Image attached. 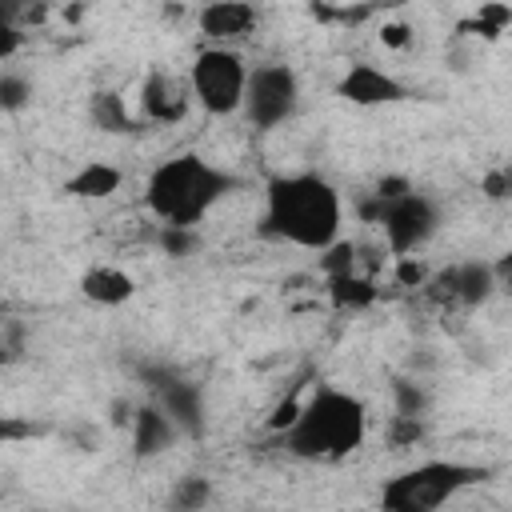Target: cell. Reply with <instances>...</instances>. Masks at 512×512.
<instances>
[{"mask_svg": "<svg viewBox=\"0 0 512 512\" xmlns=\"http://www.w3.org/2000/svg\"><path fill=\"white\" fill-rule=\"evenodd\" d=\"M340 220H344V204L332 180H324L320 172H288V176H272L264 188V236L308 248V252H324L328 244L340 240Z\"/></svg>", "mask_w": 512, "mask_h": 512, "instance_id": "1", "label": "cell"}, {"mask_svg": "<svg viewBox=\"0 0 512 512\" xmlns=\"http://www.w3.org/2000/svg\"><path fill=\"white\" fill-rule=\"evenodd\" d=\"M368 432V408L360 396L320 384L304 400L300 416L280 432L288 456L296 460H344L364 444Z\"/></svg>", "mask_w": 512, "mask_h": 512, "instance_id": "2", "label": "cell"}, {"mask_svg": "<svg viewBox=\"0 0 512 512\" xmlns=\"http://www.w3.org/2000/svg\"><path fill=\"white\" fill-rule=\"evenodd\" d=\"M240 180L224 168H216L212 160L196 156V152H180L172 160H164L148 184H144V204L156 220L164 224H200L228 192H236Z\"/></svg>", "mask_w": 512, "mask_h": 512, "instance_id": "3", "label": "cell"}, {"mask_svg": "<svg viewBox=\"0 0 512 512\" xmlns=\"http://www.w3.org/2000/svg\"><path fill=\"white\" fill-rule=\"evenodd\" d=\"M488 480V468L464 464V460H424L400 476H392L380 492V504L388 512H436L464 488Z\"/></svg>", "mask_w": 512, "mask_h": 512, "instance_id": "4", "label": "cell"}, {"mask_svg": "<svg viewBox=\"0 0 512 512\" xmlns=\"http://www.w3.org/2000/svg\"><path fill=\"white\" fill-rule=\"evenodd\" d=\"M360 212L380 224L384 244H388L392 256H412V252H420V248L436 236V228H440V204H436L432 196L416 192V188H408V192L396 196V200L372 196Z\"/></svg>", "mask_w": 512, "mask_h": 512, "instance_id": "5", "label": "cell"}, {"mask_svg": "<svg viewBox=\"0 0 512 512\" xmlns=\"http://www.w3.org/2000/svg\"><path fill=\"white\" fill-rule=\"evenodd\" d=\"M192 100L208 112V116H232L244 108V92H248V64L240 52H232L228 44H212L200 48L192 60Z\"/></svg>", "mask_w": 512, "mask_h": 512, "instance_id": "6", "label": "cell"}, {"mask_svg": "<svg viewBox=\"0 0 512 512\" xmlns=\"http://www.w3.org/2000/svg\"><path fill=\"white\" fill-rule=\"evenodd\" d=\"M300 108V76L288 64H256L248 72V92H244V116L252 128L268 132L292 120Z\"/></svg>", "mask_w": 512, "mask_h": 512, "instance_id": "7", "label": "cell"}, {"mask_svg": "<svg viewBox=\"0 0 512 512\" xmlns=\"http://www.w3.org/2000/svg\"><path fill=\"white\" fill-rule=\"evenodd\" d=\"M492 292H496V272L484 260L448 264V268L432 272L424 284V296L432 304H448V308H480L492 300Z\"/></svg>", "mask_w": 512, "mask_h": 512, "instance_id": "8", "label": "cell"}, {"mask_svg": "<svg viewBox=\"0 0 512 512\" xmlns=\"http://www.w3.org/2000/svg\"><path fill=\"white\" fill-rule=\"evenodd\" d=\"M148 388H152V400L172 416V424L180 428V436L200 440L208 432V404H204L200 384H192V380L160 368V372H148Z\"/></svg>", "mask_w": 512, "mask_h": 512, "instance_id": "9", "label": "cell"}, {"mask_svg": "<svg viewBox=\"0 0 512 512\" xmlns=\"http://www.w3.org/2000/svg\"><path fill=\"white\" fill-rule=\"evenodd\" d=\"M336 96H344L348 104H360V108H376V104H396V100H404L408 88H404L392 72H384V68L360 60V64H348V72H344L340 84H336Z\"/></svg>", "mask_w": 512, "mask_h": 512, "instance_id": "10", "label": "cell"}, {"mask_svg": "<svg viewBox=\"0 0 512 512\" xmlns=\"http://www.w3.org/2000/svg\"><path fill=\"white\" fill-rule=\"evenodd\" d=\"M196 28L212 44H232V40H244L256 28V8L248 0H208L196 16Z\"/></svg>", "mask_w": 512, "mask_h": 512, "instance_id": "11", "label": "cell"}, {"mask_svg": "<svg viewBox=\"0 0 512 512\" xmlns=\"http://www.w3.org/2000/svg\"><path fill=\"white\" fill-rule=\"evenodd\" d=\"M176 440H180V428L172 424V416H168L156 400L136 408V416H132V456H136V460L164 456Z\"/></svg>", "mask_w": 512, "mask_h": 512, "instance_id": "12", "label": "cell"}, {"mask_svg": "<svg viewBox=\"0 0 512 512\" xmlns=\"http://www.w3.org/2000/svg\"><path fill=\"white\" fill-rule=\"evenodd\" d=\"M140 108H144V116L152 124H176L188 112V96H184V88L168 72L152 68L144 76V88H140Z\"/></svg>", "mask_w": 512, "mask_h": 512, "instance_id": "13", "label": "cell"}, {"mask_svg": "<svg viewBox=\"0 0 512 512\" xmlns=\"http://www.w3.org/2000/svg\"><path fill=\"white\" fill-rule=\"evenodd\" d=\"M80 292H84V300H92L100 308H120V304L132 300L136 280L116 264H96V268H88L80 276Z\"/></svg>", "mask_w": 512, "mask_h": 512, "instance_id": "14", "label": "cell"}, {"mask_svg": "<svg viewBox=\"0 0 512 512\" xmlns=\"http://www.w3.org/2000/svg\"><path fill=\"white\" fill-rule=\"evenodd\" d=\"M120 184H124V172L116 164L88 160V164H80L64 180V196H76V200H108L112 192H120Z\"/></svg>", "mask_w": 512, "mask_h": 512, "instance_id": "15", "label": "cell"}, {"mask_svg": "<svg viewBox=\"0 0 512 512\" xmlns=\"http://www.w3.org/2000/svg\"><path fill=\"white\" fill-rule=\"evenodd\" d=\"M88 120L104 136H128V132H136V120H132L128 104H124V96L112 92V88H96L88 96Z\"/></svg>", "mask_w": 512, "mask_h": 512, "instance_id": "16", "label": "cell"}, {"mask_svg": "<svg viewBox=\"0 0 512 512\" xmlns=\"http://www.w3.org/2000/svg\"><path fill=\"white\" fill-rule=\"evenodd\" d=\"M324 288H328L332 308H340V312H364V308H372V304H376V296H380L376 280H372V276H364V272L324 276Z\"/></svg>", "mask_w": 512, "mask_h": 512, "instance_id": "17", "label": "cell"}, {"mask_svg": "<svg viewBox=\"0 0 512 512\" xmlns=\"http://www.w3.org/2000/svg\"><path fill=\"white\" fill-rule=\"evenodd\" d=\"M208 500H212V480L200 476V472L180 476V480L172 484V496H168V504H172L176 512H200Z\"/></svg>", "mask_w": 512, "mask_h": 512, "instance_id": "18", "label": "cell"}, {"mask_svg": "<svg viewBox=\"0 0 512 512\" xmlns=\"http://www.w3.org/2000/svg\"><path fill=\"white\" fill-rule=\"evenodd\" d=\"M28 104H32V80L20 76V72H12V68H4V72H0V112L16 116V112H24Z\"/></svg>", "mask_w": 512, "mask_h": 512, "instance_id": "19", "label": "cell"}, {"mask_svg": "<svg viewBox=\"0 0 512 512\" xmlns=\"http://www.w3.org/2000/svg\"><path fill=\"white\" fill-rule=\"evenodd\" d=\"M392 404H396V412H404V416H424L432 400H428V388H424L420 380L396 376V380H392Z\"/></svg>", "mask_w": 512, "mask_h": 512, "instance_id": "20", "label": "cell"}, {"mask_svg": "<svg viewBox=\"0 0 512 512\" xmlns=\"http://www.w3.org/2000/svg\"><path fill=\"white\" fill-rule=\"evenodd\" d=\"M508 24H512V8H508V4H500V0H488V4H480L476 20H468L464 28L480 32L484 40H496V36H500Z\"/></svg>", "mask_w": 512, "mask_h": 512, "instance_id": "21", "label": "cell"}, {"mask_svg": "<svg viewBox=\"0 0 512 512\" xmlns=\"http://www.w3.org/2000/svg\"><path fill=\"white\" fill-rule=\"evenodd\" d=\"M160 252L164 256H192L196 248H200V236H196V228L192 224H160Z\"/></svg>", "mask_w": 512, "mask_h": 512, "instance_id": "22", "label": "cell"}, {"mask_svg": "<svg viewBox=\"0 0 512 512\" xmlns=\"http://www.w3.org/2000/svg\"><path fill=\"white\" fill-rule=\"evenodd\" d=\"M420 440H424V416H404V412H396V416L388 420V444H392L396 452L416 448Z\"/></svg>", "mask_w": 512, "mask_h": 512, "instance_id": "23", "label": "cell"}, {"mask_svg": "<svg viewBox=\"0 0 512 512\" xmlns=\"http://www.w3.org/2000/svg\"><path fill=\"white\" fill-rule=\"evenodd\" d=\"M480 192H484V200H492V204L512 200V164H496V168H488L484 180H480Z\"/></svg>", "mask_w": 512, "mask_h": 512, "instance_id": "24", "label": "cell"}, {"mask_svg": "<svg viewBox=\"0 0 512 512\" xmlns=\"http://www.w3.org/2000/svg\"><path fill=\"white\" fill-rule=\"evenodd\" d=\"M392 276H396V284H400V288H424L432 272H428V264H420L416 256H396Z\"/></svg>", "mask_w": 512, "mask_h": 512, "instance_id": "25", "label": "cell"}, {"mask_svg": "<svg viewBox=\"0 0 512 512\" xmlns=\"http://www.w3.org/2000/svg\"><path fill=\"white\" fill-rule=\"evenodd\" d=\"M300 408H304V400H300V396H284V400L272 408V416H268V432H284V428L300 416Z\"/></svg>", "mask_w": 512, "mask_h": 512, "instance_id": "26", "label": "cell"}, {"mask_svg": "<svg viewBox=\"0 0 512 512\" xmlns=\"http://www.w3.org/2000/svg\"><path fill=\"white\" fill-rule=\"evenodd\" d=\"M24 44V24H0V60L8 64Z\"/></svg>", "mask_w": 512, "mask_h": 512, "instance_id": "27", "label": "cell"}, {"mask_svg": "<svg viewBox=\"0 0 512 512\" xmlns=\"http://www.w3.org/2000/svg\"><path fill=\"white\" fill-rule=\"evenodd\" d=\"M408 188H412V180L392 172V176H380V184H376V192H372V196H380V200H396V196H404Z\"/></svg>", "mask_w": 512, "mask_h": 512, "instance_id": "28", "label": "cell"}, {"mask_svg": "<svg viewBox=\"0 0 512 512\" xmlns=\"http://www.w3.org/2000/svg\"><path fill=\"white\" fill-rule=\"evenodd\" d=\"M32 12V0H0V24H24Z\"/></svg>", "mask_w": 512, "mask_h": 512, "instance_id": "29", "label": "cell"}, {"mask_svg": "<svg viewBox=\"0 0 512 512\" xmlns=\"http://www.w3.org/2000/svg\"><path fill=\"white\" fill-rule=\"evenodd\" d=\"M492 272H496V288L512 296V248L496 256V264H492Z\"/></svg>", "mask_w": 512, "mask_h": 512, "instance_id": "30", "label": "cell"}, {"mask_svg": "<svg viewBox=\"0 0 512 512\" xmlns=\"http://www.w3.org/2000/svg\"><path fill=\"white\" fill-rule=\"evenodd\" d=\"M32 432H36L32 424H20V420H12V416L0 420V440H8V444H12V440H24V436H32Z\"/></svg>", "mask_w": 512, "mask_h": 512, "instance_id": "31", "label": "cell"}, {"mask_svg": "<svg viewBox=\"0 0 512 512\" xmlns=\"http://www.w3.org/2000/svg\"><path fill=\"white\" fill-rule=\"evenodd\" d=\"M384 44L388 48H408V40H412V32H408V24H384Z\"/></svg>", "mask_w": 512, "mask_h": 512, "instance_id": "32", "label": "cell"}]
</instances>
